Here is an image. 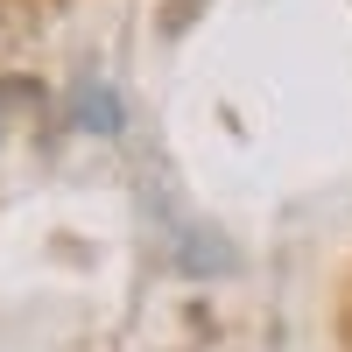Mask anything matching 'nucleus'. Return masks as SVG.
I'll use <instances>...</instances> for the list:
<instances>
[]
</instances>
